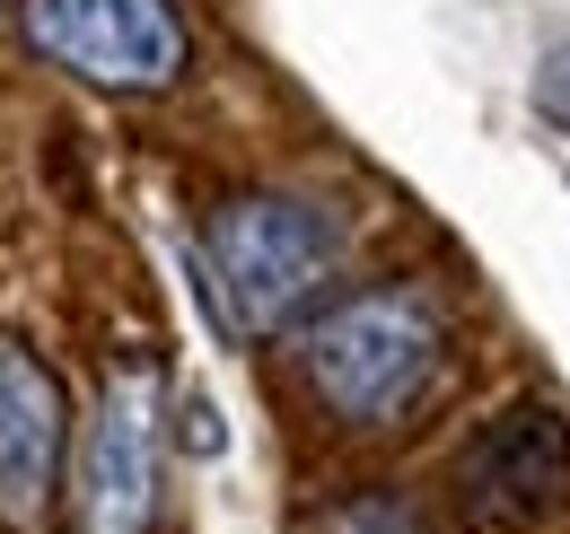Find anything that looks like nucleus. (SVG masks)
<instances>
[{
  "label": "nucleus",
  "instance_id": "0eeeda50",
  "mask_svg": "<svg viewBox=\"0 0 570 534\" xmlns=\"http://www.w3.org/2000/svg\"><path fill=\"white\" fill-rule=\"evenodd\" d=\"M325 534H422V517H413V500H395V491H360V500H343V508L325 517Z\"/></svg>",
  "mask_w": 570,
  "mask_h": 534
},
{
  "label": "nucleus",
  "instance_id": "f03ea898",
  "mask_svg": "<svg viewBox=\"0 0 570 534\" xmlns=\"http://www.w3.org/2000/svg\"><path fill=\"white\" fill-rule=\"evenodd\" d=\"M343 255V237L282 194H237L212 210L203 228V264H212V298L228 307L237 334H282L289 316L325 289V271Z\"/></svg>",
  "mask_w": 570,
  "mask_h": 534
},
{
  "label": "nucleus",
  "instance_id": "f257e3e1",
  "mask_svg": "<svg viewBox=\"0 0 570 534\" xmlns=\"http://www.w3.org/2000/svg\"><path fill=\"white\" fill-rule=\"evenodd\" d=\"M448 368V334L413 289H368L343 298L316 334H307V377L352 429H395L413 421L422 395Z\"/></svg>",
  "mask_w": 570,
  "mask_h": 534
},
{
  "label": "nucleus",
  "instance_id": "20e7f679",
  "mask_svg": "<svg viewBox=\"0 0 570 534\" xmlns=\"http://www.w3.org/2000/svg\"><path fill=\"white\" fill-rule=\"evenodd\" d=\"M62 456H71V403L62 377L0 334V526L45 534L62 500Z\"/></svg>",
  "mask_w": 570,
  "mask_h": 534
},
{
  "label": "nucleus",
  "instance_id": "39448f33",
  "mask_svg": "<svg viewBox=\"0 0 570 534\" xmlns=\"http://www.w3.org/2000/svg\"><path fill=\"white\" fill-rule=\"evenodd\" d=\"M71 508L79 534H149L158 526V395L141 368H124L88 438H79V473H71Z\"/></svg>",
  "mask_w": 570,
  "mask_h": 534
},
{
  "label": "nucleus",
  "instance_id": "423d86ee",
  "mask_svg": "<svg viewBox=\"0 0 570 534\" xmlns=\"http://www.w3.org/2000/svg\"><path fill=\"white\" fill-rule=\"evenodd\" d=\"M456 491L483 526H535L570 500V421L553 403H509L492 429L465 447Z\"/></svg>",
  "mask_w": 570,
  "mask_h": 534
},
{
  "label": "nucleus",
  "instance_id": "7ed1b4c3",
  "mask_svg": "<svg viewBox=\"0 0 570 534\" xmlns=\"http://www.w3.org/2000/svg\"><path fill=\"white\" fill-rule=\"evenodd\" d=\"M18 27L45 62L79 70L97 88H167L185 70L176 0H18Z\"/></svg>",
  "mask_w": 570,
  "mask_h": 534
}]
</instances>
